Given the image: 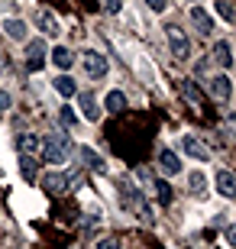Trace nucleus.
<instances>
[{
  "instance_id": "obj_1",
  "label": "nucleus",
  "mask_w": 236,
  "mask_h": 249,
  "mask_svg": "<svg viewBox=\"0 0 236 249\" xmlns=\"http://www.w3.org/2000/svg\"><path fill=\"white\" fill-rule=\"evenodd\" d=\"M68 149H72L68 136L65 133H55V136L46 139V146H42V159H46L49 165H62L65 159H68Z\"/></svg>"
},
{
  "instance_id": "obj_2",
  "label": "nucleus",
  "mask_w": 236,
  "mask_h": 249,
  "mask_svg": "<svg viewBox=\"0 0 236 249\" xmlns=\"http://www.w3.org/2000/svg\"><path fill=\"white\" fill-rule=\"evenodd\" d=\"M42 65H46V42H42V39H29V46H26V68H29V71H42Z\"/></svg>"
},
{
  "instance_id": "obj_3",
  "label": "nucleus",
  "mask_w": 236,
  "mask_h": 249,
  "mask_svg": "<svg viewBox=\"0 0 236 249\" xmlns=\"http://www.w3.org/2000/svg\"><path fill=\"white\" fill-rule=\"evenodd\" d=\"M81 65H84V71L91 74V78H107V71H110L107 58L97 55V52H84V55H81Z\"/></svg>"
},
{
  "instance_id": "obj_4",
  "label": "nucleus",
  "mask_w": 236,
  "mask_h": 249,
  "mask_svg": "<svg viewBox=\"0 0 236 249\" xmlns=\"http://www.w3.org/2000/svg\"><path fill=\"white\" fill-rule=\"evenodd\" d=\"M165 33H168V42H172V55L178 58V62H184V58L191 55V46H188V39H184V33L178 26H168Z\"/></svg>"
},
{
  "instance_id": "obj_5",
  "label": "nucleus",
  "mask_w": 236,
  "mask_h": 249,
  "mask_svg": "<svg viewBox=\"0 0 236 249\" xmlns=\"http://www.w3.org/2000/svg\"><path fill=\"white\" fill-rule=\"evenodd\" d=\"M78 107H81L84 120H91V123H97V120H100V107H97V97H94L91 91H81V94H78Z\"/></svg>"
},
{
  "instance_id": "obj_6",
  "label": "nucleus",
  "mask_w": 236,
  "mask_h": 249,
  "mask_svg": "<svg viewBox=\"0 0 236 249\" xmlns=\"http://www.w3.org/2000/svg\"><path fill=\"white\" fill-rule=\"evenodd\" d=\"M78 156H81V162L91 168V172H97V175H107V162H104V159H100L91 146H81V149H78Z\"/></svg>"
},
{
  "instance_id": "obj_7",
  "label": "nucleus",
  "mask_w": 236,
  "mask_h": 249,
  "mask_svg": "<svg viewBox=\"0 0 236 249\" xmlns=\"http://www.w3.org/2000/svg\"><path fill=\"white\" fill-rule=\"evenodd\" d=\"M191 23L198 26L200 36H210L214 33V19H210V13L204 7H191Z\"/></svg>"
},
{
  "instance_id": "obj_8",
  "label": "nucleus",
  "mask_w": 236,
  "mask_h": 249,
  "mask_svg": "<svg viewBox=\"0 0 236 249\" xmlns=\"http://www.w3.org/2000/svg\"><path fill=\"white\" fill-rule=\"evenodd\" d=\"M182 149L188 152V156H194L198 162H210V149H207V146H200L198 136H182Z\"/></svg>"
},
{
  "instance_id": "obj_9",
  "label": "nucleus",
  "mask_w": 236,
  "mask_h": 249,
  "mask_svg": "<svg viewBox=\"0 0 236 249\" xmlns=\"http://www.w3.org/2000/svg\"><path fill=\"white\" fill-rule=\"evenodd\" d=\"M42 188L49 194H65L68 191V178L58 175V172H49V175H42Z\"/></svg>"
},
{
  "instance_id": "obj_10",
  "label": "nucleus",
  "mask_w": 236,
  "mask_h": 249,
  "mask_svg": "<svg viewBox=\"0 0 236 249\" xmlns=\"http://www.w3.org/2000/svg\"><path fill=\"white\" fill-rule=\"evenodd\" d=\"M17 149H19V156H36L42 149V139L33 136V133H23V136H17Z\"/></svg>"
},
{
  "instance_id": "obj_11",
  "label": "nucleus",
  "mask_w": 236,
  "mask_h": 249,
  "mask_svg": "<svg viewBox=\"0 0 236 249\" xmlns=\"http://www.w3.org/2000/svg\"><path fill=\"white\" fill-rule=\"evenodd\" d=\"M159 168H162L165 175H178L182 172V162H178V156H175L172 149H162L159 152Z\"/></svg>"
},
{
  "instance_id": "obj_12",
  "label": "nucleus",
  "mask_w": 236,
  "mask_h": 249,
  "mask_svg": "<svg viewBox=\"0 0 236 249\" xmlns=\"http://www.w3.org/2000/svg\"><path fill=\"white\" fill-rule=\"evenodd\" d=\"M36 23H39V29H42L46 36H58V33H62L58 19H55L52 13H46V10H39V13H36Z\"/></svg>"
},
{
  "instance_id": "obj_13",
  "label": "nucleus",
  "mask_w": 236,
  "mask_h": 249,
  "mask_svg": "<svg viewBox=\"0 0 236 249\" xmlns=\"http://www.w3.org/2000/svg\"><path fill=\"white\" fill-rule=\"evenodd\" d=\"M230 91H233V88H230V78H227V74H220V78H214V81H210V94H214L217 101H230Z\"/></svg>"
},
{
  "instance_id": "obj_14",
  "label": "nucleus",
  "mask_w": 236,
  "mask_h": 249,
  "mask_svg": "<svg viewBox=\"0 0 236 249\" xmlns=\"http://www.w3.org/2000/svg\"><path fill=\"white\" fill-rule=\"evenodd\" d=\"M214 62H217L220 68H230V65H233V52H230V42H223V39H220L217 46H214Z\"/></svg>"
},
{
  "instance_id": "obj_15",
  "label": "nucleus",
  "mask_w": 236,
  "mask_h": 249,
  "mask_svg": "<svg viewBox=\"0 0 236 249\" xmlns=\"http://www.w3.org/2000/svg\"><path fill=\"white\" fill-rule=\"evenodd\" d=\"M3 33H7L10 39H26L29 26L23 23V19H3Z\"/></svg>"
},
{
  "instance_id": "obj_16",
  "label": "nucleus",
  "mask_w": 236,
  "mask_h": 249,
  "mask_svg": "<svg viewBox=\"0 0 236 249\" xmlns=\"http://www.w3.org/2000/svg\"><path fill=\"white\" fill-rule=\"evenodd\" d=\"M217 191L223 194V197H233L236 194V178L230 175V172H217Z\"/></svg>"
},
{
  "instance_id": "obj_17",
  "label": "nucleus",
  "mask_w": 236,
  "mask_h": 249,
  "mask_svg": "<svg viewBox=\"0 0 236 249\" xmlns=\"http://www.w3.org/2000/svg\"><path fill=\"white\" fill-rule=\"evenodd\" d=\"M36 172H39L36 156H19V175L26 178V181H33V178H36Z\"/></svg>"
},
{
  "instance_id": "obj_18",
  "label": "nucleus",
  "mask_w": 236,
  "mask_h": 249,
  "mask_svg": "<svg viewBox=\"0 0 236 249\" xmlns=\"http://www.w3.org/2000/svg\"><path fill=\"white\" fill-rule=\"evenodd\" d=\"M52 62L58 65L62 71H68V68H72V65H74V55H72V52H68V49H65V46H58V49H55V52H52Z\"/></svg>"
},
{
  "instance_id": "obj_19",
  "label": "nucleus",
  "mask_w": 236,
  "mask_h": 249,
  "mask_svg": "<svg viewBox=\"0 0 236 249\" xmlns=\"http://www.w3.org/2000/svg\"><path fill=\"white\" fill-rule=\"evenodd\" d=\"M107 110L110 113H123L127 110V97H123V91H110L107 94Z\"/></svg>"
},
{
  "instance_id": "obj_20",
  "label": "nucleus",
  "mask_w": 236,
  "mask_h": 249,
  "mask_svg": "<svg viewBox=\"0 0 236 249\" xmlns=\"http://www.w3.org/2000/svg\"><path fill=\"white\" fill-rule=\"evenodd\" d=\"M55 91L62 94V97H74V94H78V88H74V81L68 78V74H62V78H55Z\"/></svg>"
},
{
  "instance_id": "obj_21",
  "label": "nucleus",
  "mask_w": 236,
  "mask_h": 249,
  "mask_svg": "<svg viewBox=\"0 0 236 249\" xmlns=\"http://www.w3.org/2000/svg\"><path fill=\"white\" fill-rule=\"evenodd\" d=\"M182 94L188 97V101H194V104H200V101H204V94L198 91V84H194V81H184V84H182Z\"/></svg>"
},
{
  "instance_id": "obj_22",
  "label": "nucleus",
  "mask_w": 236,
  "mask_h": 249,
  "mask_svg": "<svg viewBox=\"0 0 236 249\" xmlns=\"http://www.w3.org/2000/svg\"><path fill=\"white\" fill-rule=\"evenodd\" d=\"M155 194H159V201H162L165 207L172 204V185H168V181H155Z\"/></svg>"
},
{
  "instance_id": "obj_23",
  "label": "nucleus",
  "mask_w": 236,
  "mask_h": 249,
  "mask_svg": "<svg viewBox=\"0 0 236 249\" xmlns=\"http://www.w3.org/2000/svg\"><path fill=\"white\" fill-rule=\"evenodd\" d=\"M214 7H217V13L227 19V23H233V3H230V0H217Z\"/></svg>"
},
{
  "instance_id": "obj_24",
  "label": "nucleus",
  "mask_w": 236,
  "mask_h": 249,
  "mask_svg": "<svg viewBox=\"0 0 236 249\" xmlns=\"http://www.w3.org/2000/svg\"><path fill=\"white\" fill-rule=\"evenodd\" d=\"M58 120H62L65 126H74V123H78V117H74V110L65 104V107H58Z\"/></svg>"
},
{
  "instance_id": "obj_25",
  "label": "nucleus",
  "mask_w": 236,
  "mask_h": 249,
  "mask_svg": "<svg viewBox=\"0 0 236 249\" xmlns=\"http://www.w3.org/2000/svg\"><path fill=\"white\" fill-rule=\"evenodd\" d=\"M191 188H194V191H204V175H200V172L191 175Z\"/></svg>"
},
{
  "instance_id": "obj_26",
  "label": "nucleus",
  "mask_w": 236,
  "mask_h": 249,
  "mask_svg": "<svg viewBox=\"0 0 236 249\" xmlns=\"http://www.w3.org/2000/svg\"><path fill=\"white\" fill-rule=\"evenodd\" d=\"M145 3H149V10H155V13H162V10L168 7V3H165V0H145Z\"/></svg>"
},
{
  "instance_id": "obj_27",
  "label": "nucleus",
  "mask_w": 236,
  "mask_h": 249,
  "mask_svg": "<svg viewBox=\"0 0 236 249\" xmlns=\"http://www.w3.org/2000/svg\"><path fill=\"white\" fill-rule=\"evenodd\" d=\"M97 249H120V243L107 236V240H100V243H97Z\"/></svg>"
},
{
  "instance_id": "obj_28",
  "label": "nucleus",
  "mask_w": 236,
  "mask_h": 249,
  "mask_svg": "<svg viewBox=\"0 0 236 249\" xmlns=\"http://www.w3.org/2000/svg\"><path fill=\"white\" fill-rule=\"evenodd\" d=\"M10 104H13V101H10V94L0 91V110H10Z\"/></svg>"
},
{
  "instance_id": "obj_29",
  "label": "nucleus",
  "mask_w": 236,
  "mask_h": 249,
  "mask_svg": "<svg viewBox=\"0 0 236 249\" xmlns=\"http://www.w3.org/2000/svg\"><path fill=\"white\" fill-rule=\"evenodd\" d=\"M104 3H107V13H120V7H123L120 0H104Z\"/></svg>"
},
{
  "instance_id": "obj_30",
  "label": "nucleus",
  "mask_w": 236,
  "mask_h": 249,
  "mask_svg": "<svg viewBox=\"0 0 236 249\" xmlns=\"http://www.w3.org/2000/svg\"><path fill=\"white\" fill-rule=\"evenodd\" d=\"M0 71H3V58H0Z\"/></svg>"
},
{
  "instance_id": "obj_31",
  "label": "nucleus",
  "mask_w": 236,
  "mask_h": 249,
  "mask_svg": "<svg viewBox=\"0 0 236 249\" xmlns=\"http://www.w3.org/2000/svg\"><path fill=\"white\" fill-rule=\"evenodd\" d=\"M191 3H194V0H191Z\"/></svg>"
}]
</instances>
